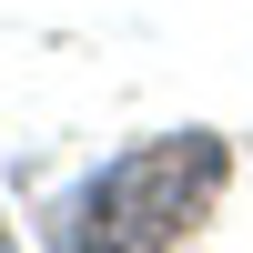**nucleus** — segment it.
Returning <instances> with one entry per match:
<instances>
[{"label":"nucleus","instance_id":"obj_2","mask_svg":"<svg viewBox=\"0 0 253 253\" xmlns=\"http://www.w3.org/2000/svg\"><path fill=\"white\" fill-rule=\"evenodd\" d=\"M0 253H20V223H10V213H0Z\"/></svg>","mask_w":253,"mask_h":253},{"label":"nucleus","instance_id":"obj_1","mask_svg":"<svg viewBox=\"0 0 253 253\" xmlns=\"http://www.w3.org/2000/svg\"><path fill=\"white\" fill-rule=\"evenodd\" d=\"M223 182H233V142L223 132H142L71 182L61 253H172L213 223Z\"/></svg>","mask_w":253,"mask_h":253}]
</instances>
